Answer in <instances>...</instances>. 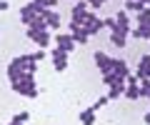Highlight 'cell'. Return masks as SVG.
<instances>
[{"label": "cell", "instance_id": "obj_25", "mask_svg": "<svg viewBox=\"0 0 150 125\" xmlns=\"http://www.w3.org/2000/svg\"><path fill=\"white\" fill-rule=\"evenodd\" d=\"M103 3H105V0H88V5H90V8H100Z\"/></svg>", "mask_w": 150, "mask_h": 125}, {"label": "cell", "instance_id": "obj_23", "mask_svg": "<svg viewBox=\"0 0 150 125\" xmlns=\"http://www.w3.org/2000/svg\"><path fill=\"white\" fill-rule=\"evenodd\" d=\"M108 100H110V98H108V95H100V98H98L95 103H93V110H95V113H98V110H100L103 105H108Z\"/></svg>", "mask_w": 150, "mask_h": 125}, {"label": "cell", "instance_id": "obj_3", "mask_svg": "<svg viewBox=\"0 0 150 125\" xmlns=\"http://www.w3.org/2000/svg\"><path fill=\"white\" fill-rule=\"evenodd\" d=\"M88 13H90V5H88L85 0L75 3V5H73V15H70V30H73V28H83Z\"/></svg>", "mask_w": 150, "mask_h": 125}, {"label": "cell", "instance_id": "obj_18", "mask_svg": "<svg viewBox=\"0 0 150 125\" xmlns=\"http://www.w3.org/2000/svg\"><path fill=\"white\" fill-rule=\"evenodd\" d=\"M80 123L83 125H93V123H95V110H93V108L83 110V113H80Z\"/></svg>", "mask_w": 150, "mask_h": 125}, {"label": "cell", "instance_id": "obj_28", "mask_svg": "<svg viewBox=\"0 0 150 125\" xmlns=\"http://www.w3.org/2000/svg\"><path fill=\"white\" fill-rule=\"evenodd\" d=\"M143 3H148V5H150V0H143Z\"/></svg>", "mask_w": 150, "mask_h": 125}, {"label": "cell", "instance_id": "obj_16", "mask_svg": "<svg viewBox=\"0 0 150 125\" xmlns=\"http://www.w3.org/2000/svg\"><path fill=\"white\" fill-rule=\"evenodd\" d=\"M130 35H133V38H138V40H145V38L150 40V25H138V28H133V30H130Z\"/></svg>", "mask_w": 150, "mask_h": 125}, {"label": "cell", "instance_id": "obj_12", "mask_svg": "<svg viewBox=\"0 0 150 125\" xmlns=\"http://www.w3.org/2000/svg\"><path fill=\"white\" fill-rule=\"evenodd\" d=\"M112 30H125V33H130V18L125 10H120L118 15H115V25H112Z\"/></svg>", "mask_w": 150, "mask_h": 125}, {"label": "cell", "instance_id": "obj_6", "mask_svg": "<svg viewBox=\"0 0 150 125\" xmlns=\"http://www.w3.org/2000/svg\"><path fill=\"white\" fill-rule=\"evenodd\" d=\"M40 15H43V20H45V25H48V30H60V13L55 10V8H45Z\"/></svg>", "mask_w": 150, "mask_h": 125}, {"label": "cell", "instance_id": "obj_20", "mask_svg": "<svg viewBox=\"0 0 150 125\" xmlns=\"http://www.w3.org/2000/svg\"><path fill=\"white\" fill-rule=\"evenodd\" d=\"M143 8H145L143 0H128V3H125V10H133V13H140Z\"/></svg>", "mask_w": 150, "mask_h": 125}, {"label": "cell", "instance_id": "obj_2", "mask_svg": "<svg viewBox=\"0 0 150 125\" xmlns=\"http://www.w3.org/2000/svg\"><path fill=\"white\" fill-rule=\"evenodd\" d=\"M13 90L20 93V95H28V98H35L38 95V88H35V75H20L18 80L10 83Z\"/></svg>", "mask_w": 150, "mask_h": 125}, {"label": "cell", "instance_id": "obj_9", "mask_svg": "<svg viewBox=\"0 0 150 125\" xmlns=\"http://www.w3.org/2000/svg\"><path fill=\"white\" fill-rule=\"evenodd\" d=\"M38 15H40V13H38V8L33 5V3H28V5L20 8V23H25V25H30Z\"/></svg>", "mask_w": 150, "mask_h": 125}, {"label": "cell", "instance_id": "obj_7", "mask_svg": "<svg viewBox=\"0 0 150 125\" xmlns=\"http://www.w3.org/2000/svg\"><path fill=\"white\" fill-rule=\"evenodd\" d=\"M53 40H55V48H60L63 53H70V50L75 48V40H73V35H70V33H58Z\"/></svg>", "mask_w": 150, "mask_h": 125}, {"label": "cell", "instance_id": "obj_10", "mask_svg": "<svg viewBox=\"0 0 150 125\" xmlns=\"http://www.w3.org/2000/svg\"><path fill=\"white\" fill-rule=\"evenodd\" d=\"M53 68H55L58 73H63L65 68H68V53H63L60 48L53 50Z\"/></svg>", "mask_w": 150, "mask_h": 125}, {"label": "cell", "instance_id": "obj_14", "mask_svg": "<svg viewBox=\"0 0 150 125\" xmlns=\"http://www.w3.org/2000/svg\"><path fill=\"white\" fill-rule=\"evenodd\" d=\"M125 38H128L125 30H110V43L115 45V48H123V45H125Z\"/></svg>", "mask_w": 150, "mask_h": 125}, {"label": "cell", "instance_id": "obj_26", "mask_svg": "<svg viewBox=\"0 0 150 125\" xmlns=\"http://www.w3.org/2000/svg\"><path fill=\"white\" fill-rule=\"evenodd\" d=\"M0 10H8V3H5V0H0Z\"/></svg>", "mask_w": 150, "mask_h": 125}, {"label": "cell", "instance_id": "obj_1", "mask_svg": "<svg viewBox=\"0 0 150 125\" xmlns=\"http://www.w3.org/2000/svg\"><path fill=\"white\" fill-rule=\"evenodd\" d=\"M35 68H38V63L33 60V55H20V58L10 60L8 78H10V80H18L20 75H35Z\"/></svg>", "mask_w": 150, "mask_h": 125}, {"label": "cell", "instance_id": "obj_24", "mask_svg": "<svg viewBox=\"0 0 150 125\" xmlns=\"http://www.w3.org/2000/svg\"><path fill=\"white\" fill-rule=\"evenodd\" d=\"M33 60H35V63H40V60H45V48H40L38 53H33Z\"/></svg>", "mask_w": 150, "mask_h": 125}, {"label": "cell", "instance_id": "obj_22", "mask_svg": "<svg viewBox=\"0 0 150 125\" xmlns=\"http://www.w3.org/2000/svg\"><path fill=\"white\" fill-rule=\"evenodd\" d=\"M28 118H30V113H28V110H23V113H15V115H13V123L23 125V123H25Z\"/></svg>", "mask_w": 150, "mask_h": 125}, {"label": "cell", "instance_id": "obj_21", "mask_svg": "<svg viewBox=\"0 0 150 125\" xmlns=\"http://www.w3.org/2000/svg\"><path fill=\"white\" fill-rule=\"evenodd\" d=\"M138 85H140V95L150 100V80H138Z\"/></svg>", "mask_w": 150, "mask_h": 125}, {"label": "cell", "instance_id": "obj_13", "mask_svg": "<svg viewBox=\"0 0 150 125\" xmlns=\"http://www.w3.org/2000/svg\"><path fill=\"white\" fill-rule=\"evenodd\" d=\"M112 73H115L118 78H123V80H125V78L130 75V70H128V63H125V60H115V58H112Z\"/></svg>", "mask_w": 150, "mask_h": 125}, {"label": "cell", "instance_id": "obj_5", "mask_svg": "<svg viewBox=\"0 0 150 125\" xmlns=\"http://www.w3.org/2000/svg\"><path fill=\"white\" fill-rule=\"evenodd\" d=\"M83 30H85L88 35L100 33V30H103V20L95 15V13H88V15H85V23H83Z\"/></svg>", "mask_w": 150, "mask_h": 125}, {"label": "cell", "instance_id": "obj_8", "mask_svg": "<svg viewBox=\"0 0 150 125\" xmlns=\"http://www.w3.org/2000/svg\"><path fill=\"white\" fill-rule=\"evenodd\" d=\"M95 65L100 68V73H103V75H108V73H112V58L98 50V53H95Z\"/></svg>", "mask_w": 150, "mask_h": 125}, {"label": "cell", "instance_id": "obj_4", "mask_svg": "<svg viewBox=\"0 0 150 125\" xmlns=\"http://www.w3.org/2000/svg\"><path fill=\"white\" fill-rule=\"evenodd\" d=\"M28 38H30L33 43H38V48H48L50 40H53L48 30H35V28H28Z\"/></svg>", "mask_w": 150, "mask_h": 125}, {"label": "cell", "instance_id": "obj_27", "mask_svg": "<svg viewBox=\"0 0 150 125\" xmlns=\"http://www.w3.org/2000/svg\"><path fill=\"white\" fill-rule=\"evenodd\" d=\"M145 123L150 125V110H148V113H145Z\"/></svg>", "mask_w": 150, "mask_h": 125}, {"label": "cell", "instance_id": "obj_17", "mask_svg": "<svg viewBox=\"0 0 150 125\" xmlns=\"http://www.w3.org/2000/svg\"><path fill=\"white\" fill-rule=\"evenodd\" d=\"M70 35H73L75 45H78V43H80V45H85V43H88V38H90V35H88L85 30H83V28H73V30H70Z\"/></svg>", "mask_w": 150, "mask_h": 125}, {"label": "cell", "instance_id": "obj_15", "mask_svg": "<svg viewBox=\"0 0 150 125\" xmlns=\"http://www.w3.org/2000/svg\"><path fill=\"white\" fill-rule=\"evenodd\" d=\"M128 100H138L140 98V85L138 83H125V93H123Z\"/></svg>", "mask_w": 150, "mask_h": 125}, {"label": "cell", "instance_id": "obj_19", "mask_svg": "<svg viewBox=\"0 0 150 125\" xmlns=\"http://www.w3.org/2000/svg\"><path fill=\"white\" fill-rule=\"evenodd\" d=\"M135 20H138V25H150V8H143Z\"/></svg>", "mask_w": 150, "mask_h": 125}, {"label": "cell", "instance_id": "obj_11", "mask_svg": "<svg viewBox=\"0 0 150 125\" xmlns=\"http://www.w3.org/2000/svg\"><path fill=\"white\" fill-rule=\"evenodd\" d=\"M138 80H150V55H143L138 63Z\"/></svg>", "mask_w": 150, "mask_h": 125}]
</instances>
